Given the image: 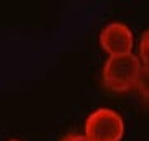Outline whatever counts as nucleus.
<instances>
[{
	"label": "nucleus",
	"instance_id": "nucleus-1",
	"mask_svg": "<svg viewBox=\"0 0 149 141\" xmlns=\"http://www.w3.org/2000/svg\"><path fill=\"white\" fill-rule=\"evenodd\" d=\"M143 63L138 55L108 57L101 70L103 85L114 93H126L136 88Z\"/></svg>",
	"mask_w": 149,
	"mask_h": 141
},
{
	"label": "nucleus",
	"instance_id": "nucleus-2",
	"mask_svg": "<svg viewBox=\"0 0 149 141\" xmlns=\"http://www.w3.org/2000/svg\"><path fill=\"white\" fill-rule=\"evenodd\" d=\"M83 135L90 141H121L124 136V119L116 110L96 108L88 114Z\"/></svg>",
	"mask_w": 149,
	"mask_h": 141
},
{
	"label": "nucleus",
	"instance_id": "nucleus-3",
	"mask_svg": "<svg viewBox=\"0 0 149 141\" xmlns=\"http://www.w3.org/2000/svg\"><path fill=\"white\" fill-rule=\"evenodd\" d=\"M100 47L108 53V57L133 53L134 35L131 28L123 22H109L100 33Z\"/></svg>",
	"mask_w": 149,
	"mask_h": 141
},
{
	"label": "nucleus",
	"instance_id": "nucleus-4",
	"mask_svg": "<svg viewBox=\"0 0 149 141\" xmlns=\"http://www.w3.org/2000/svg\"><path fill=\"white\" fill-rule=\"evenodd\" d=\"M136 90L144 98L149 100V66L143 65L141 73H139V78H138V83H136Z\"/></svg>",
	"mask_w": 149,
	"mask_h": 141
},
{
	"label": "nucleus",
	"instance_id": "nucleus-5",
	"mask_svg": "<svg viewBox=\"0 0 149 141\" xmlns=\"http://www.w3.org/2000/svg\"><path fill=\"white\" fill-rule=\"evenodd\" d=\"M139 60L141 63L146 66H149V30L143 33V37L139 40Z\"/></svg>",
	"mask_w": 149,
	"mask_h": 141
},
{
	"label": "nucleus",
	"instance_id": "nucleus-6",
	"mask_svg": "<svg viewBox=\"0 0 149 141\" xmlns=\"http://www.w3.org/2000/svg\"><path fill=\"white\" fill-rule=\"evenodd\" d=\"M60 141H90V140L83 133H70V135L63 136Z\"/></svg>",
	"mask_w": 149,
	"mask_h": 141
},
{
	"label": "nucleus",
	"instance_id": "nucleus-7",
	"mask_svg": "<svg viewBox=\"0 0 149 141\" xmlns=\"http://www.w3.org/2000/svg\"><path fill=\"white\" fill-rule=\"evenodd\" d=\"M10 141H22V140H10Z\"/></svg>",
	"mask_w": 149,
	"mask_h": 141
}]
</instances>
